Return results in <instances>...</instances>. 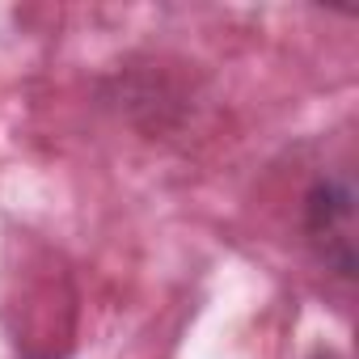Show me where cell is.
Here are the masks:
<instances>
[{
  "label": "cell",
  "mask_w": 359,
  "mask_h": 359,
  "mask_svg": "<svg viewBox=\"0 0 359 359\" xmlns=\"http://www.w3.org/2000/svg\"><path fill=\"white\" fill-rule=\"evenodd\" d=\"M304 237L325 271L355 279V182L351 173H325L304 195Z\"/></svg>",
  "instance_id": "cell-1"
},
{
  "label": "cell",
  "mask_w": 359,
  "mask_h": 359,
  "mask_svg": "<svg viewBox=\"0 0 359 359\" xmlns=\"http://www.w3.org/2000/svg\"><path fill=\"white\" fill-rule=\"evenodd\" d=\"M317 359H338V355H334V351H321V355H317Z\"/></svg>",
  "instance_id": "cell-2"
}]
</instances>
